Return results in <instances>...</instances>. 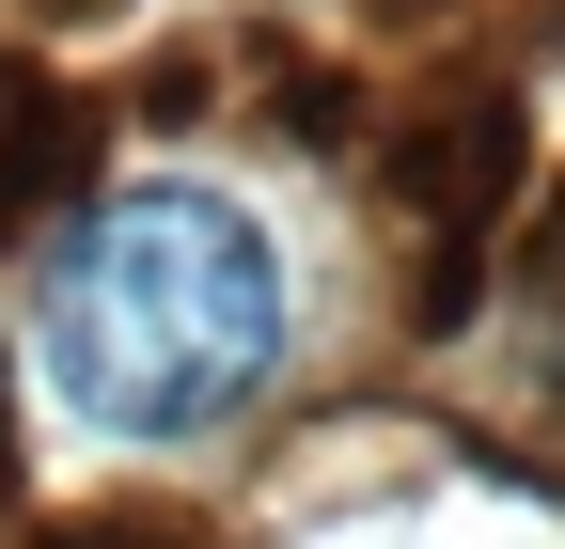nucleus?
<instances>
[{"label":"nucleus","instance_id":"f257e3e1","mask_svg":"<svg viewBox=\"0 0 565 549\" xmlns=\"http://www.w3.org/2000/svg\"><path fill=\"white\" fill-rule=\"evenodd\" d=\"M299 346V283L236 189L126 173L95 204H63L32 251V362L63 392V424H95L126 455L221 440L236 408Z\"/></svg>","mask_w":565,"mask_h":549}]
</instances>
